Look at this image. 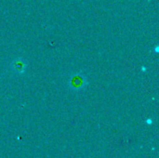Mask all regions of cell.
I'll return each mask as SVG.
<instances>
[{"instance_id": "1", "label": "cell", "mask_w": 159, "mask_h": 158, "mask_svg": "<svg viewBox=\"0 0 159 158\" xmlns=\"http://www.w3.org/2000/svg\"><path fill=\"white\" fill-rule=\"evenodd\" d=\"M158 50H159L158 46H157V47H156V49H155V51H156V53H157V52H158Z\"/></svg>"}]
</instances>
